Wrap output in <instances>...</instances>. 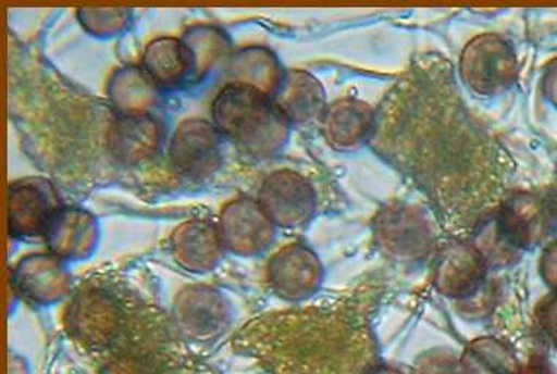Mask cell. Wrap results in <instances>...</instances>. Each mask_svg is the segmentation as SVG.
I'll use <instances>...</instances> for the list:
<instances>
[{
  "instance_id": "cell-4",
  "label": "cell",
  "mask_w": 557,
  "mask_h": 374,
  "mask_svg": "<svg viewBox=\"0 0 557 374\" xmlns=\"http://www.w3.org/2000/svg\"><path fill=\"white\" fill-rule=\"evenodd\" d=\"M122 309L115 297L100 288L79 291L65 313V327L88 350L112 346L122 329Z\"/></svg>"
},
{
  "instance_id": "cell-16",
  "label": "cell",
  "mask_w": 557,
  "mask_h": 374,
  "mask_svg": "<svg viewBox=\"0 0 557 374\" xmlns=\"http://www.w3.org/2000/svg\"><path fill=\"white\" fill-rule=\"evenodd\" d=\"M46 242L61 260L87 259L95 251L99 228L86 210L61 208L44 235Z\"/></svg>"
},
{
  "instance_id": "cell-3",
  "label": "cell",
  "mask_w": 557,
  "mask_h": 374,
  "mask_svg": "<svg viewBox=\"0 0 557 374\" xmlns=\"http://www.w3.org/2000/svg\"><path fill=\"white\" fill-rule=\"evenodd\" d=\"M461 77L476 95L497 96L505 92L518 77L513 49L497 35L475 37L463 49Z\"/></svg>"
},
{
  "instance_id": "cell-5",
  "label": "cell",
  "mask_w": 557,
  "mask_h": 374,
  "mask_svg": "<svg viewBox=\"0 0 557 374\" xmlns=\"http://www.w3.org/2000/svg\"><path fill=\"white\" fill-rule=\"evenodd\" d=\"M495 220L505 238L524 253L552 237L557 226V210L542 197L515 192L502 203Z\"/></svg>"
},
{
  "instance_id": "cell-25",
  "label": "cell",
  "mask_w": 557,
  "mask_h": 374,
  "mask_svg": "<svg viewBox=\"0 0 557 374\" xmlns=\"http://www.w3.org/2000/svg\"><path fill=\"white\" fill-rule=\"evenodd\" d=\"M412 374H463L461 361L449 350H430L418 357Z\"/></svg>"
},
{
  "instance_id": "cell-24",
  "label": "cell",
  "mask_w": 557,
  "mask_h": 374,
  "mask_svg": "<svg viewBox=\"0 0 557 374\" xmlns=\"http://www.w3.org/2000/svg\"><path fill=\"white\" fill-rule=\"evenodd\" d=\"M78 18L87 32L96 36H113L129 21L126 10H79Z\"/></svg>"
},
{
  "instance_id": "cell-9",
  "label": "cell",
  "mask_w": 557,
  "mask_h": 374,
  "mask_svg": "<svg viewBox=\"0 0 557 374\" xmlns=\"http://www.w3.org/2000/svg\"><path fill=\"white\" fill-rule=\"evenodd\" d=\"M8 229L14 238L45 235L62 208L53 185L44 178L16 180L8 192Z\"/></svg>"
},
{
  "instance_id": "cell-8",
  "label": "cell",
  "mask_w": 557,
  "mask_h": 374,
  "mask_svg": "<svg viewBox=\"0 0 557 374\" xmlns=\"http://www.w3.org/2000/svg\"><path fill=\"white\" fill-rule=\"evenodd\" d=\"M223 246L240 258L264 253L276 238V225L261 209L259 201L240 197L222 210L218 224Z\"/></svg>"
},
{
  "instance_id": "cell-23",
  "label": "cell",
  "mask_w": 557,
  "mask_h": 374,
  "mask_svg": "<svg viewBox=\"0 0 557 374\" xmlns=\"http://www.w3.org/2000/svg\"><path fill=\"white\" fill-rule=\"evenodd\" d=\"M475 250L479 251L481 258L484 259L488 267H509L521 259L522 251L515 248L512 244L500 233L496 220L484 222L476 229L471 241Z\"/></svg>"
},
{
  "instance_id": "cell-30",
  "label": "cell",
  "mask_w": 557,
  "mask_h": 374,
  "mask_svg": "<svg viewBox=\"0 0 557 374\" xmlns=\"http://www.w3.org/2000/svg\"><path fill=\"white\" fill-rule=\"evenodd\" d=\"M519 374H553L550 365L544 357H531L529 363L521 364V373Z\"/></svg>"
},
{
  "instance_id": "cell-11",
  "label": "cell",
  "mask_w": 557,
  "mask_h": 374,
  "mask_svg": "<svg viewBox=\"0 0 557 374\" xmlns=\"http://www.w3.org/2000/svg\"><path fill=\"white\" fill-rule=\"evenodd\" d=\"M323 276V264L318 254L304 244L282 248L269 263L270 287L285 301L298 302L314 296Z\"/></svg>"
},
{
  "instance_id": "cell-26",
  "label": "cell",
  "mask_w": 557,
  "mask_h": 374,
  "mask_svg": "<svg viewBox=\"0 0 557 374\" xmlns=\"http://www.w3.org/2000/svg\"><path fill=\"white\" fill-rule=\"evenodd\" d=\"M537 323L547 342L557 348V292L540 304Z\"/></svg>"
},
{
  "instance_id": "cell-1",
  "label": "cell",
  "mask_w": 557,
  "mask_h": 374,
  "mask_svg": "<svg viewBox=\"0 0 557 374\" xmlns=\"http://www.w3.org/2000/svg\"><path fill=\"white\" fill-rule=\"evenodd\" d=\"M212 115L222 136L256 161L272 158L288 141V117L272 98L244 84H227L214 99Z\"/></svg>"
},
{
  "instance_id": "cell-6",
  "label": "cell",
  "mask_w": 557,
  "mask_h": 374,
  "mask_svg": "<svg viewBox=\"0 0 557 374\" xmlns=\"http://www.w3.org/2000/svg\"><path fill=\"white\" fill-rule=\"evenodd\" d=\"M261 209L278 228L306 225L314 216L318 197L308 179L298 172L281 170L270 174L259 191Z\"/></svg>"
},
{
  "instance_id": "cell-18",
  "label": "cell",
  "mask_w": 557,
  "mask_h": 374,
  "mask_svg": "<svg viewBox=\"0 0 557 374\" xmlns=\"http://www.w3.org/2000/svg\"><path fill=\"white\" fill-rule=\"evenodd\" d=\"M274 103L290 124H307L322 117L326 111V96L322 84L306 71H288L273 96Z\"/></svg>"
},
{
  "instance_id": "cell-20",
  "label": "cell",
  "mask_w": 557,
  "mask_h": 374,
  "mask_svg": "<svg viewBox=\"0 0 557 374\" xmlns=\"http://www.w3.org/2000/svg\"><path fill=\"white\" fill-rule=\"evenodd\" d=\"M230 70L232 83L256 88L272 99L285 77L276 57L263 48L243 50L236 54Z\"/></svg>"
},
{
  "instance_id": "cell-2",
  "label": "cell",
  "mask_w": 557,
  "mask_h": 374,
  "mask_svg": "<svg viewBox=\"0 0 557 374\" xmlns=\"http://www.w3.org/2000/svg\"><path fill=\"white\" fill-rule=\"evenodd\" d=\"M374 242L380 253L396 263L423 262L434 246L428 216L409 204H391L380 210L373 224Z\"/></svg>"
},
{
  "instance_id": "cell-32",
  "label": "cell",
  "mask_w": 557,
  "mask_h": 374,
  "mask_svg": "<svg viewBox=\"0 0 557 374\" xmlns=\"http://www.w3.org/2000/svg\"><path fill=\"white\" fill-rule=\"evenodd\" d=\"M553 204H555V208H556V210H557V201H556V203H553Z\"/></svg>"
},
{
  "instance_id": "cell-12",
  "label": "cell",
  "mask_w": 557,
  "mask_h": 374,
  "mask_svg": "<svg viewBox=\"0 0 557 374\" xmlns=\"http://www.w3.org/2000/svg\"><path fill=\"white\" fill-rule=\"evenodd\" d=\"M487 264L471 242H451L437 255L433 284L442 296L463 301L487 284Z\"/></svg>"
},
{
  "instance_id": "cell-27",
  "label": "cell",
  "mask_w": 557,
  "mask_h": 374,
  "mask_svg": "<svg viewBox=\"0 0 557 374\" xmlns=\"http://www.w3.org/2000/svg\"><path fill=\"white\" fill-rule=\"evenodd\" d=\"M540 272H542L544 283L557 292V241L552 242L544 250L542 260H540Z\"/></svg>"
},
{
  "instance_id": "cell-10",
  "label": "cell",
  "mask_w": 557,
  "mask_h": 374,
  "mask_svg": "<svg viewBox=\"0 0 557 374\" xmlns=\"http://www.w3.org/2000/svg\"><path fill=\"white\" fill-rule=\"evenodd\" d=\"M171 161L185 178H209L222 163L221 132L207 121L183 122L172 138Z\"/></svg>"
},
{
  "instance_id": "cell-7",
  "label": "cell",
  "mask_w": 557,
  "mask_h": 374,
  "mask_svg": "<svg viewBox=\"0 0 557 374\" xmlns=\"http://www.w3.org/2000/svg\"><path fill=\"white\" fill-rule=\"evenodd\" d=\"M173 321L184 338L212 342L231 325V307L218 289L194 285L183 289L173 304Z\"/></svg>"
},
{
  "instance_id": "cell-13",
  "label": "cell",
  "mask_w": 557,
  "mask_h": 374,
  "mask_svg": "<svg viewBox=\"0 0 557 374\" xmlns=\"http://www.w3.org/2000/svg\"><path fill=\"white\" fill-rule=\"evenodd\" d=\"M12 284L25 300L49 306L71 291V275L57 255L33 254L16 264Z\"/></svg>"
},
{
  "instance_id": "cell-17",
  "label": "cell",
  "mask_w": 557,
  "mask_h": 374,
  "mask_svg": "<svg viewBox=\"0 0 557 374\" xmlns=\"http://www.w3.org/2000/svg\"><path fill=\"white\" fill-rule=\"evenodd\" d=\"M159 145L160 127L149 113H124L112 125L109 147L117 161L126 165L147 161Z\"/></svg>"
},
{
  "instance_id": "cell-19",
  "label": "cell",
  "mask_w": 557,
  "mask_h": 374,
  "mask_svg": "<svg viewBox=\"0 0 557 374\" xmlns=\"http://www.w3.org/2000/svg\"><path fill=\"white\" fill-rule=\"evenodd\" d=\"M143 70L159 87L183 84L196 71V61L188 45L172 37H160L147 46Z\"/></svg>"
},
{
  "instance_id": "cell-15",
  "label": "cell",
  "mask_w": 557,
  "mask_h": 374,
  "mask_svg": "<svg viewBox=\"0 0 557 374\" xmlns=\"http://www.w3.org/2000/svg\"><path fill=\"white\" fill-rule=\"evenodd\" d=\"M374 125V109L351 98L332 103L322 116L323 136L333 149L339 151L360 149L369 140Z\"/></svg>"
},
{
  "instance_id": "cell-28",
  "label": "cell",
  "mask_w": 557,
  "mask_h": 374,
  "mask_svg": "<svg viewBox=\"0 0 557 374\" xmlns=\"http://www.w3.org/2000/svg\"><path fill=\"white\" fill-rule=\"evenodd\" d=\"M103 374H153L147 364L133 359L113 361L104 369Z\"/></svg>"
},
{
  "instance_id": "cell-31",
  "label": "cell",
  "mask_w": 557,
  "mask_h": 374,
  "mask_svg": "<svg viewBox=\"0 0 557 374\" xmlns=\"http://www.w3.org/2000/svg\"><path fill=\"white\" fill-rule=\"evenodd\" d=\"M369 374H404L403 372H399V370L392 369V367H379L371 370Z\"/></svg>"
},
{
  "instance_id": "cell-14",
  "label": "cell",
  "mask_w": 557,
  "mask_h": 374,
  "mask_svg": "<svg viewBox=\"0 0 557 374\" xmlns=\"http://www.w3.org/2000/svg\"><path fill=\"white\" fill-rule=\"evenodd\" d=\"M221 233L207 221H189L181 225L171 238V253L185 271L205 273L213 271L223 258Z\"/></svg>"
},
{
  "instance_id": "cell-21",
  "label": "cell",
  "mask_w": 557,
  "mask_h": 374,
  "mask_svg": "<svg viewBox=\"0 0 557 374\" xmlns=\"http://www.w3.org/2000/svg\"><path fill=\"white\" fill-rule=\"evenodd\" d=\"M463 374H519L521 363L504 340L484 336L468 344L461 356Z\"/></svg>"
},
{
  "instance_id": "cell-29",
  "label": "cell",
  "mask_w": 557,
  "mask_h": 374,
  "mask_svg": "<svg viewBox=\"0 0 557 374\" xmlns=\"http://www.w3.org/2000/svg\"><path fill=\"white\" fill-rule=\"evenodd\" d=\"M544 96L557 108V59L547 66L543 82Z\"/></svg>"
},
{
  "instance_id": "cell-22",
  "label": "cell",
  "mask_w": 557,
  "mask_h": 374,
  "mask_svg": "<svg viewBox=\"0 0 557 374\" xmlns=\"http://www.w3.org/2000/svg\"><path fill=\"white\" fill-rule=\"evenodd\" d=\"M156 83L145 70H125L113 79L111 95L125 113H147L156 96Z\"/></svg>"
}]
</instances>
